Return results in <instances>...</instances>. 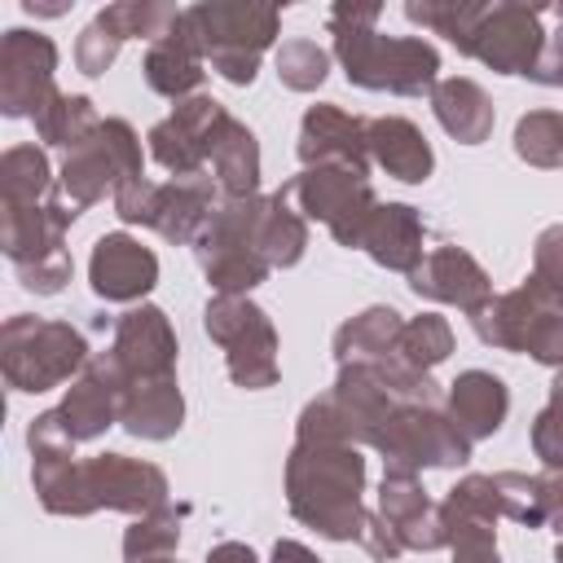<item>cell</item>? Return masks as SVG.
<instances>
[{
    "label": "cell",
    "mask_w": 563,
    "mask_h": 563,
    "mask_svg": "<svg viewBox=\"0 0 563 563\" xmlns=\"http://www.w3.org/2000/svg\"><path fill=\"white\" fill-rule=\"evenodd\" d=\"M365 136H369V158L396 176V180H409V185H422L435 167V154L427 145V136L418 132V123L400 119V114H383V119H369L365 123Z\"/></svg>",
    "instance_id": "cell-23"
},
{
    "label": "cell",
    "mask_w": 563,
    "mask_h": 563,
    "mask_svg": "<svg viewBox=\"0 0 563 563\" xmlns=\"http://www.w3.org/2000/svg\"><path fill=\"white\" fill-rule=\"evenodd\" d=\"M532 277H541L550 290L563 295V224L541 229V238L532 246Z\"/></svg>",
    "instance_id": "cell-41"
},
{
    "label": "cell",
    "mask_w": 563,
    "mask_h": 563,
    "mask_svg": "<svg viewBox=\"0 0 563 563\" xmlns=\"http://www.w3.org/2000/svg\"><path fill=\"white\" fill-rule=\"evenodd\" d=\"M180 418H185V400H180L176 374L128 383V391L119 400V422L136 440H167L180 431Z\"/></svg>",
    "instance_id": "cell-24"
},
{
    "label": "cell",
    "mask_w": 563,
    "mask_h": 563,
    "mask_svg": "<svg viewBox=\"0 0 563 563\" xmlns=\"http://www.w3.org/2000/svg\"><path fill=\"white\" fill-rule=\"evenodd\" d=\"M391 475H418L422 466H462L471 457L466 431L435 405H405L374 444Z\"/></svg>",
    "instance_id": "cell-10"
},
{
    "label": "cell",
    "mask_w": 563,
    "mask_h": 563,
    "mask_svg": "<svg viewBox=\"0 0 563 563\" xmlns=\"http://www.w3.org/2000/svg\"><path fill=\"white\" fill-rule=\"evenodd\" d=\"M255 246H260V255H264L273 268L299 264V255H303V246H308V224H303V216L290 207L286 185L264 198L260 220H255Z\"/></svg>",
    "instance_id": "cell-30"
},
{
    "label": "cell",
    "mask_w": 563,
    "mask_h": 563,
    "mask_svg": "<svg viewBox=\"0 0 563 563\" xmlns=\"http://www.w3.org/2000/svg\"><path fill=\"white\" fill-rule=\"evenodd\" d=\"M101 13L123 40H150V44L167 35V26L180 18V9L163 0H119V4H106Z\"/></svg>",
    "instance_id": "cell-37"
},
{
    "label": "cell",
    "mask_w": 563,
    "mask_h": 563,
    "mask_svg": "<svg viewBox=\"0 0 563 563\" xmlns=\"http://www.w3.org/2000/svg\"><path fill=\"white\" fill-rule=\"evenodd\" d=\"M202 325L224 347L238 387L260 391L277 383V330L260 303H251L246 295H216L202 312Z\"/></svg>",
    "instance_id": "cell-8"
},
{
    "label": "cell",
    "mask_w": 563,
    "mask_h": 563,
    "mask_svg": "<svg viewBox=\"0 0 563 563\" xmlns=\"http://www.w3.org/2000/svg\"><path fill=\"white\" fill-rule=\"evenodd\" d=\"M506 409H510V391L488 369H466L449 387V418L466 431V440L493 435L506 422Z\"/></svg>",
    "instance_id": "cell-26"
},
{
    "label": "cell",
    "mask_w": 563,
    "mask_h": 563,
    "mask_svg": "<svg viewBox=\"0 0 563 563\" xmlns=\"http://www.w3.org/2000/svg\"><path fill=\"white\" fill-rule=\"evenodd\" d=\"M53 70H57V44L40 31H4L0 40V110L9 119H35L53 88Z\"/></svg>",
    "instance_id": "cell-12"
},
{
    "label": "cell",
    "mask_w": 563,
    "mask_h": 563,
    "mask_svg": "<svg viewBox=\"0 0 563 563\" xmlns=\"http://www.w3.org/2000/svg\"><path fill=\"white\" fill-rule=\"evenodd\" d=\"M541 4H519V0H497L488 4L484 22L475 26L471 53L497 75H537L541 53H545V31H541Z\"/></svg>",
    "instance_id": "cell-11"
},
{
    "label": "cell",
    "mask_w": 563,
    "mask_h": 563,
    "mask_svg": "<svg viewBox=\"0 0 563 563\" xmlns=\"http://www.w3.org/2000/svg\"><path fill=\"white\" fill-rule=\"evenodd\" d=\"M273 563H321V559L299 541H277L273 545Z\"/></svg>",
    "instance_id": "cell-48"
},
{
    "label": "cell",
    "mask_w": 563,
    "mask_h": 563,
    "mask_svg": "<svg viewBox=\"0 0 563 563\" xmlns=\"http://www.w3.org/2000/svg\"><path fill=\"white\" fill-rule=\"evenodd\" d=\"M22 9H26V13H48V18H57V13H66L70 4H35V0H22Z\"/></svg>",
    "instance_id": "cell-49"
},
{
    "label": "cell",
    "mask_w": 563,
    "mask_h": 563,
    "mask_svg": "<svg viewBox=\"0 0 563 563\" xmlns=\"http://www.w3.org/2000/svg\"><path fill=\"white\" fill-rule=\"evenodd\" d=\"M189 13L202 31L211 70L246 88L260 70V53L282 31V13L273 4H242V0H202V4H189Z\"/></svg>",
    "instance_id": "cell-5"
},
{
    "label": "cell",
    "mask_w": 563,
    "mask_h": 563,
    "mask_svg": "<svg viewBox=\"0 0 563 563\" xmlns=\"http://www.w3.org/2000/svg\"><path fill=\"white\" fill-rule=\"evenodd\" d=\"M207 563H255V554H251V545H242V541H220V545H211Z\"/></svg>",
    "instance_id": "cell-47"
},
{
    "label": "cell",
    "mask_w": 563,
    "mask_h": 563,
    "mask_svg": "<svg viewBox=\"0 0 563 563\" xmlns=\"http://www.w3.org/2000/svg\"><path fill=\"white\" fill-rule=\"evenodd\" d=\"M400 330H405L400 312L387 308V303H374V308H365V312H356L352 321L339 325V334H334V356H339V365H347V361H383V356H396Z\"/></svg>",
    "instance_id": "cell-29"
},
{
    "label": "cell",
    "mask_w": 563,
    "mask_h": 563,
    "mask_svg": "<svg viewBox=\"0 0 563 563\" xmlns=\"http://www.w3.org/2000/svg\"><path fill=\"white\" fill-rule=\"evenodd\" d=\"M449 550H453V563H501L493 528H457L449 532Z\"/></svg>",
    "instance_id": "cell-43"
},
{
    "label": "cell",
    "mask_w": 563,
    "mask_h": 563,
    "mask_svg": "<svg viewBox=\"0 0 563 563\" xmlns=\"http://www.w3.org/2000/svg\"><path fill=\"white\" fill-rule=\"evenodd\" d=\"M202 62H207V44H202V31L194 22L189 9H180V18L167 26V35H158L145 53V84L158 92V97H172V101H185L194 97V88L202 84Z\"/></svg>",
    "instance_id": "cell-18"
},
{
    "label": "cell",
    "mask_w": 563,
    "mask_h": 563,
    "mask_svg": "<svg viewBox=\"0 0 563 563\" xmlns=\"http://www.w3.org/2000/svg\"><path fill=\"white\" fill-rule=\"evenodd\" d=\"M554 559H559V563H563V537H559V545H554Z\"/></svg>",
    "instance_id": "cell-50"
},
{
    "label": "cell",
    "mask_w": 563,
    "mask_h": 563,
    "mask_svg": "<svg viewBox=\"0 0 563 563\" xmlns=\"http://www.w3.org/2000/svg\"><path fill=\"white\" fill-rule=\"evenodd\" d=\"M537 488H541L545 523L563 537V471H545V475H537Z\"/></svg>",
    "instance_id": "cell-46"
},
{
    "label": "cell",
    "mask_w": 563,
    "mask_h": 563,
    "mask_svg": "<svg viewBox=\"0 0 563 563\" xmlns=\"http://www.w3.org/2000/svg\"><path fill=\"white\" fill-rule=\"evenodd\" d=\"M475 334L506 352H528L541 365L563 369V295L550 290L541 277L497 295L484 312L471 317Z\"/></svg>",
    "instance_id": "cell-3"
},
{
    "label": "cell",
    "mask_w": 563,
    "mask_h": 563,
    "mask_svg": "<svg viewBox=\"0 0 563 563\" xmlns=\"http://www.w3.org/2000/svg\"><path fill=\"white\" fill-rule=\"evenodd\" d=\"M484 13H488L484 0H409L405 4L409 22L444 35L457 53H471V40H475V26L484 22Z\"/></svg>",
    "instance_id": "cell-32"
},
{
    "label": "cell",
    "mask_w": 563,
    "mask_h": 563,
    "mask_svg": "<svg viewBox=\"0 0 563 563\" xmlns=\"http://www.w3.org/2000/svg\"><path fill=\"white\" fill-rule=\"evenodd\" d=\"M290 202H299V216L321 220L339 246H361L365 229L378 211V198L365 180V172L325 163V167H303L290 185H286Z\"/></svg>",
    "instance_id": "cell-9"
},
{
    "label": "cell",
    "mask_w": 563,
    "mask_h": 563,
    "mask_svg": "<svg viewBox=\"0 0 563 563\" xmlns=\"http://www.w3.org/2000/svg\"><path fill=\"white\" fill-rule=\"evenodd\" d=\"M75 216L79 211L62 198V189L35 207H4L0 202V246L18 268H31V264L66 251L62 242H66V229Z\"/></svg>",
    "instance_id": "cell-17"
},
{
    "label": "cell",
    "mask_w": 563,
    "mask_h": 563,
    "mask_svg": "<svg viewBox=\"0 0 563 563\" xmlns=\"http://www.w3.org/2000/svg\"><path fill=\"white\" fill-rule=\"evenodd\" d=\"M88 361L84 334L66 321L9 317L0 330V365L13 391H48L66 378H79Z\"/></svg>",
    "instance_id": "cell-4"
},
{
    "label": "cell",
    "mask_w": 563,
    "mask_h": 563,
    "mask_svg": "<svg viewBox=\"0 0 563 563\" xmlns=\"http://www.w3.org/2000/svg\"><path fill=\"white\" fill-rule=\"evenodd\" d=\"M57 194L48 158L40 145H13L0 158V202L4 207H35Z\"/></svg>",
    "instance_id": "cell-31"
},
{
    "label": "cell",
    "mask_w": 563,
    "mask_h": 563,
    "mask_svg": "<svg viewBox=\"0 0 563 563\" xmlns=\"http://www.w3.org/2000/svg\"><path fill=\"white\" fill-rule=\"evenodd\" d=\"M413 295H427L435 303H457L466 317L484 312L493 303V282L488 273L462 251V246H435L422 255V264L409 273Z\"/></svg>",
    "instance_id": "cell-19"
},
{
    "label": "cell",
    "mask_w": 563,
    "mask_h": 563,
    "mask_svg": "<svg viewBox=\"0 0 563 563\" xmlns=\"http://www.w3.org/2000/svg\"><path fill=\"white\" fill-rule=\"evenodd\" d=\"M554 18H559V26L545 35V53H541V66H537V84H554L559 88V75H563V4H554L550 9Z\"/></svg>",
    "instance_id": "cell-45"
},
{
    "label": "cell",
    "mask_w": 563,
    "mask_h": 563,
    "mask_svg": "<svg viewBox=\"0 0 563 563\" xmlns=\"http://www.w3.org/2000/svg\"><path fill=\"white\" fill-rule=\"evenodd\" d=\"M180 541V515L176 510H154L128 523L123 532V559L128 563H150V559H167Z\"/></svg>",
    "instance_id": "cell-36"
},
{
    "label": "cell",
    "mask_w": 563,
    "mask_h": 563,
    "mask_svg": "<svg viewBox=\"0 0 563 563\" xmlns=\"http://www.w3.org/2000/svg\"><path fill=\"white\" fill-rule=\"evenodd\" d=\"M449 352H453V330H449V321H444V317L422 312V317L405 321L400 343H396V356H400L405 365H413V369H427V374H431V365H440Z\"/></svg>",
    "instance_id": "cell-35"
},
{
    "label": "cell",
    "mask_w": 563,
    "mask_h": 563,
    "mask_svg": "<svg viewBox=\"0 0 563 563\" xmlns=\"http://www.w3.org/2000/svg\"><path fill=\"white\" fill-rule=\"evenodd\" d=\"M330 75V53L312 40H286L277 48V79L295 92H312Z\"/></svg>",
    "instance_id": "cell-38"
},
{
    "label": "cell",
    "mask_w": 563,
    "mask_h": 563,
    "mask_svg": "<svg viewBox=\"0 0 563 563\" xmlns=\"http://www.w3.org/2000/svg\"><path fill=\"white\" fill-rule=\"evenodd\" d=\"M224 119H229V110L216 97L194 92V97L176 101V110L150 128V136H145L150 141V154L172 176H202V163L211 158L216 132H220Z\"/></svg>",
    "instance_id": "cell-13"
},
{
    "label": "cell",
    "mask_w": 563,
    "mask_h": 563,
    "mask_svg": "<svg viewBox=\"0 0 563 563\" xmlns=\"http://www.w3.org/2000/svg\"><path fill=\"white\" fill-rule=\"evenodd\" d=\"M383 4H352L339 0L330 9V35L334 57L347 75V84L369 92H396V97H422L440 84V53L435 44L418 35H383L378 31Z\"/></svg>",
    "instance_id": "cell-2"
},
{
    "label": "cell",
    "mask_w": 563,
    "mask_h": 563,
    "mask_svg": "<svg viewBox=\"0 0 563 563\" xmlns=\"http://www.w3.org/2000/svg\"><path fill=\"white\" fill-rule=\"evenodd\" d=\"M119 44H123V35L106 22V13H97V18L79 31V40H75V62H79V70H84V75H101V70L114 62Z\"/></svg>",
    "instance_id": "cell-40"
},
{
    "label": "cell",
    "mask_w": 563,
    "mask_h": 563,
    "mask_svg": "<svg viewBox=\"0 0 563 563\" xmlns=\"http://www.w3.org/2000/svg\"><path fill=\"white\" fill-rule=\"evenodd\" d=\"M515 154L532 167H563V114L528 110L515 123Z\"/></svg>",
    "instance_id": "cell-34"
},
{
    "label": "cell",
    "mask_w": 563,
    "mask_h": 563,
    "mask_svg": "<svg viewBox=\"0 0 563 563\" xmlns=\"http://www.w3.org/2000/svg\"><path fill=\"white\" fill-rule=\"evenodd\" d=\"M361 545L378 559V563H387V559H396L405 545H400V537L391 532V523L383 519V515H365V528H361Z\"/></svg>",
    "instance_id": "cell-44"
},
{
    "label": "cell",
    "mask_w": 563,
    "mask_h": 563,
    "mask_svg": "<svg viewBox=\"0 0 563 563\" xmlns=\"http://www.w3.org/2000/svg\"><path fill=\"white\" fill-rule=\"evenodd\" d=\"M361 488H365V457L347 440L343 418L325 391L303 405L295 449L286 457L290 515L330 541H361L369 515L361 506Z\"/></svg>",
    "instance_id": "cell-1"
},
{
    "label": "cell",
    "mask_w": 563,
    "mask_h": 563,
    "mask_svg": "<svg viewBox=\"0 0 563 563\" xmlns=\"http://www.w3.org/2000/svg\"><path fill=\"white\" fill-rule=\"evenodd\" d=\"M216 207H220V194H216L211 176H172L167 185L154 189L150 229H158L167 242L185 246V242L202 238V229L211 224Z\"/></svg>",
    "instance_id": "cell-21"
},
{
    "label": "cell",
    "mask_w": 563,
    "mask_h": 563,
    "mask_svg": "<svg viewBox=\"0 0 563 563\" xmlns=\"http://www.w3.org/2000/svg\"><path fill=\"white\" fill-rule=\"evenodd\" d=\"M374 264L383 268H396V273H413L422 264V220L409 202H378L369 229H365V242Z\"/></svg>",
    "instance_id": "cell-25"
},
{
    "label": "cell",
    "mask_w": 563,
    "mask_h": 563,
    "mask_svg": "<svg viewBox=\"0 0 563 563\" xmlns=\"http://www.w3.org/2000/svg\"><path fill=\"white\" fill-rule=\"evenodd\" d=\"M559 88H563V75H559Z\"/></svg>",
    "instance_id": "cell-52"
},
{
    "label": "cell",
    "mask_w": 563,
    "mask_h": 563,
    "mask_svg": "<svg viewBox=\"0 0 563 563\" xmlns=\"http://www.w3.org/2000/svg\"><path fill=\"white\" fill-rule=\"evenodd\" d=\"M532 453L550 466V471H563V413L554 405H545L532 422Z\"/></svg>",
    "instance_id": "cell-42"
},
{
    "label": "cell",
    "mask_w": 563,
    "mask_h": 563,
    "mask_svg": "<svg viewBox=\"0 0 563 563\" xmlns=\"http://www.w3.org/2000/svg\"><path fill=\"white\" fill-rule=\"evenodd\" d=\"M110 356L119 361V369L128 374V383L176 374V334H172L167 312L154 308V303H141V308L123 312L119 325H114Z\"/></svg>",
    "instance_id": "cell-15"
},
{
    "label": "cell",
    "mask_w": 563,
    "mask_h": 563,
    "mask_svg": "<svg viewBox=\"0 0 563 563\" xmlns=\"http://www.w3.org/2000/svg\"><path fill=\"white\" fill-rule=\"evenodd\" d=\"M378 515L391 523V532L400 537L405 550H440L449 545L444 523H440V506H431V497L422 493V484L413 475H383L378 488Z\"/></svg>",
    "instance_id": "cell-22"
},
{
    "label": "cell",
    "mask_w": 563,
    "mask_h": 563,
    "mask_svg": "<svg viewBox=\"0 0 563 563\" xmlns=\"http://www.w3.org/2000/svg\"><path fill=\"white\" fill-rule=\"evenodd\" d=\"M141 176H145L141 172V136L132 132V123L128 119H101V128L84 145L66 150L57 189L75 211H84L97 198H106V189L114 194Z\"/></svg>",
    "instance_id": "cell-7"
},
{
    "label": "cell",
    "mask_w": 563,
    "mask_h": 563,
    "mask_svg": "<svg viewBox=\"0 0 563 563\" xmlns=\"http://www.w3.org/2000/svg\"><path fill=\"white\" fill-rule=\"evenodd\" d=\"M211 167H216V185L224 198H246L260 189V141L246 123H238L233 114L220 123L216 145H211Z\"/></svg>",
    "instance_id": "cell-28"
},
{
    "label": "cell",
    "mask_w": 563,
    "mask_h": 563,
    "mask_svg": "<svg viewBox=\"0 0 563 563\" xmlns=\"http://www.w3.org/2000/svg\"><path fill=\"white\" fill-rule=\"evenodd\" d=\"M128 391V374L119 369V361L110 352H97L84 374L70 383L66 400L57 405V418L66 427V435L79 440H97L110 422H119V400Z\"/></svg>",
    "instance_id": "cell-14"
},
{
    "label": "cell",
    "mask_w": 563,
    "mask_h": 563,
    "mask_svg": "<svg viewBox=\"0 0 563 563\" xmlns=\"http://www.w3.org/2000/svg\"><path fill=\"white\" fill-rule=\"evenodd\" d=\"M88 282L101 299L110 303H132L141 295L154 290L158 282V260L150 246H141L136 238L128 233H106L97 246H92V260H88Z\"/></svg>",
    "instance_id": "cell-20"
},
{
    "label": "cell",
    "mask_w": 563,
    "mask_h": 563,
    "mask_svg": "<svg viewBox=\"0 0 563 563\" xmlns=\"http://www.w3.org/2000/svg\"><path fill=\"white\" fill-rule=\"evenodd\" d=\"M264 198L246 194V198H220L211 224L202 229V238L194 242L198 264L207 273V282L216 286V295H246L268 277V260L255 246V220H260Z\"/></svg>",
    "instance_id": "cell-6"
},
{
    "label": "cell",
    "mask_w": 563,
    "mask_h": 563,
    "mask_svg": "<svg viewBox=\"0 0 563 563\" xmlns=\"http://www.w3.org/2000/svg\"><path fill=\"white\" fill-rule=\"evenodd\" d=\"M493 484H497V501H501V515H506V519H515V523H523V528H541V523H545L537 475L501 471V475H493Z\"/></svg>",
    "instance_id": "cell-39"
},
{
    "label": "cell",
    "mask_w": 563,
    "mask_h": 563,
    "mask_svg": "<svg viewBox=\"0 0 563 563\" xmlns=\"http://www.w3.org/2000/svg\"><path fill=\"white\" fill-rule=\"evenodd\" d=\"M97 128H101V119H97L92 101L79 97V92H53L48 106L35 114V132H40V141H48V145H66V150L84 145Z\"/></svg>",
    "instance_id": "cell-33"
},
{
    "label": "cell",
    "mask_w": 563,
    "mask_h": 563,
    "mask_svg": "<svg viewBox=\"0 0 563 563\" xmlns=\"http://www.w3.org/2000/svg\"><path fill=\"white\" fill-rule=\"evenodd\" d=\"M431 110H435L440 128H444L449 136H457L462 145H479V141H488L493 119H497L488 92H484L475 79H466V75H449V79H440V84L431 88Z\"/></svg>",
    "instance_id": "cell-27"
},
{
    "label": "cell",
    "mask_w": 563,
    "mask_h": 563,
    "mask_svg": "<svg viewBox=\"0 0 563 563\" xmlns=\"http://www.w3.org/2000/svg\"><path fill=\"white\" fill-rule=\"evenodd\" d=\"M150 563H176V559H172V554H167V559H150Z\"/></svg>",
    "instance_id": "cell-51"
},
{
    "label": "cell",
    "mask_w": 563,
    "mask_h": 563,
    "mask_svg": "<svg viewBox=\"0 0 563 563\" xmlns=\"http://www.w3.org/2000/svg\"><path fill=\"white\" fill-rule=\"evenodd\" d=\"M369 119H356L347 110H339L334 101H317L308 106L303 123H299V163L303 167H352V172H369V136H365Z\"/></svg>",
    "instance_id": "cell-16"
}]
</instances>
